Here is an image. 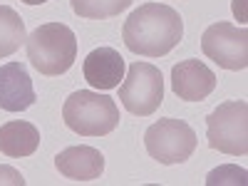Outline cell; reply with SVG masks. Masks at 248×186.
Segmentation results:
<instances>
[{
    "mask_svg": "<svg viewBox=\"0 0 248 186\" xmlns=\"http://www.w3.org/2000/svg\"><path fill=\"white\" fill-rule=\"evenodd\" d=\"M127 50L141 57H164L169 55L184 37L181 15L164 3L139 5L122 28Z\"/></svg>",
    "mask_w": 248,
    "mask_h": 186,
    "instance_id": "1",
    "label": "cell"
},
{
    "mask_svg": "<svg viewBox=\"0 0 248 186\" xmlns=\"http://www.w3.org/2000/svg\"><path fill=\"white\" fill-rule=\"evenodd\" d=\"M28 60L40 75H65L77 60V37L65 23L40 25L28 40Z\"/></svg>",
    "mask_w": 248,
    "mask_h": 186,
    "instance_id": "2",
    "label": "cell"
},
{
    "mask_svg": "<svg viewBox=\"0 0 248 186\" xmlns=\"http://www.w3.org/2000/svg\"><path fill=\"white\" fill-rule=\"evenodd\" d=\"M62 119L79 137H107L119 124V107L109 94L79 90L65 99Z\"/></svg>",
    "mask_w": 248,
    "mask_h": 186,
    "instance_id": "3",
    "label": "cell"
},
{
    "mask_svg": "<svg viewBox=\"0 0 248 186\" xmlns=\"http://www.w3.org/2000/svg\"><path fill=\"white\" fill-rule=\"evenodd\" d=\"M206 139L209 147L231 154L243 156L248 152V105L243 99L223 102L209 117H206Z\"/></svg>",
    "mask_w": 248,
    "mask_h": 186,
    "instance_id": "4",
    "label": "cell"
},
{
    "mask_svg": "<svg viewBox=\"0 0 248 186\" xmlns=\"http://www.w3.org/2000/svg\"><path fill=\"white\" fill-rule=\"evenodd\" d=\"M119 99L129 114L137 117L154 114L164 102L161 70L149 65V62H132L119 85Z\"/></svg>",
    "mask_w": 248,
    "mask_h": 186,
    "instance_id": "5",
    "label": "cell"
},
{
    "mask_svg": "<svg viewBox=\"0 0 248 186\" xmlns=\"http://www.w3.org/2000/svg\"><path fill=\"white\" fill-rule=\"evenodd\" d=\"M196 132L184 119H159L144 132V147L159 164H184L196 152Z\"/></svg>",
    "mask_w": 248,
    "mask_h": 186,
    "instance_id": "6",
    "label": "cell"
},
{
    "mask_svg": "<svg viewBox=\"0 0 248 186\" xmlns=\"http://www.w3.org/2000/svg\"><path fill=\"white\" fill-rule=\"evenodd\" d=\"M203 55L223 70L248 67V32L231 23H214L201 35Z\"/></svg>",
    "mask_w": 248,
    "mask_h": 186,
    "instance_id": "7",
    "label": "cell"
},
{
    "mask_svg": "<svg viewBox=\"0 0 248 186\" xmlns=\"http://www.w3.org/2000/svg\"><path fill=\"white\" fill-rule=\"evenodd\" d=\"M216 75L201 60H184L171 70V90L184 102H203L216 90Z\"/></svg>",
    "mask_w": 248,
    "mask_h": 186,
    "instance_id": "8",
    "label": "cell"
},
{
    "mask_svg": "<svg viewBox=\"0 0 248 186\" xmlns=\"http://www.w3.org/2000/svg\"><path fill=\"white\" fill-rule=\"evenodd\" d=\"M35 105V87L23 62L0 65V109L25 112Z\"/></svg>",
    "mask_w": 248,
    "mask_h": 186,
    "instance_id": "9",
    "label": "cell"
},
{
    "mask_svg": "<svg viewBox=\"0 0 248 186\" xmlns=\"http://www.w3.org/2000/svg\"><path fill=\"white\" fill-rule=\"evenodd\" d=\"M82 72H85V79L90 82V87H94L97 92L114 90L124 79V57L114 47H107V45L97 47L85 57Z\"/></svg>",
    "mask_w": 248,
    "mask_h": 186,
    "instance_id": "10",
    "label": "cell"
},
{
    "mask_svg": "<svg viewBox=\"0 0 248 186\" xmlns=\"http://www.w3.org/2000/svg\"><path fill=\"white\" fill-rule=\"evenodd\" d=\"M55 167L57 171L72 179V181H92L99 179L105 171V156L99 149L87 147V144H79V147H67L55 156Z\"/></svg>",
    "mask_w": 248,
    "mask_h": 186,
    "instance_id": "11",
    "label": "cell"
},
{
    "mask_svg": "<svg viewBox=\"0 0 248 186\" xmlns=\"http://www.w3.org/2000/svg\"><path fill=\"white\" fill-rule=\"evenodd\" d=\"M40 147V132L25 119H13L0 127V152L10 159L32 156Z\"/></svg>",
    "mask_w": 248,
    "mask_h": 186,
    "instance_id": "12",
    "label": "cell"
},
{
    "mask_svg": "<svg viewBox=\"0 0 248 186\" xmlns=\"http://www.w3.org/2000/svg\"><path fill=\"white\" fill-rule=\"evenodd\" d=\"M25 40H28V32H25L23 17L13 8L0 5V60L17 52L20 45H25Z\"/></svg>",
    "mask_w": 248,
    "mask_h": 186,
    "instance_id": "13",
    "label": "cell"
},
{
    "mask_svg": "<svg viewBox=\"0 0 248 186\" xmlns=\"http://www.w3.org/2000/svg\"><path fill=\"white\" fill-rule=\"evenodd\" d=\"M132 0H72V10L87 20H105L127 10Z\"/></svg>",
    "mask_w": 248,
    "mask_h": 186,
    "instance_id": "14",
    "label": "cell"
},
{
    "mask_svg": "<svg viewBox=\"0 0 248 186\" xmlns=\"http://www.w3.org/2000/svg\"><path fill=\"white\" fill-rule=\"evenodd\" d=\"M0 184H10V186H25V179L17 169L8 167V164H0Z\"/></svg>",
    "mask_w": 248,
    "mask_h": 186,
    "instance_id": "15",
    "label": "cell"
},
{
    "mask_svg": "<svg viewBox=\"0 0 248 186\" xmlns=\"http://www.w3.org/2000/svg\"><path fill=\"white\" fill-rule=\"evenodd\" d=\"M25 5H43V3H47V0H23Z\"/></svg>",
    "mask_w": 248,
    "mask_h": 186,
    "instance_id": "16",
    "label": "cell"
}]
</instances>
